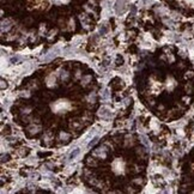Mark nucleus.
Wrapping results in <instances>:
<instances>
[{"mask_svg":"<svg viewBox=\"0 0 194 194\" xmlns=\"http://www.w3.org/2000/svg\"><path fill=\"white\" fill-rule=\"evenodd\" d=\"M141 139H143V143H144L145 145H147V138H146L145 135H143V137H141Z\"/></svg>","mask_w":194,"mask_h":194,"instance_id":"nucleus-5","label":"nucleus"},{"mask_svg":"<svg viewBox=\"0 0 194 194\" xmlns=\"http://www.w3.org/2000/svg\"><path fill=\"white\" fill-rule=\"evenodd\" d=\"M125 5V0H121V6H124ZM116 6H120V0L118 1V4H116ZM118 8V12H120V10H119V7H116Z\"/></svg>","mask_w":194,"mask_h":194,"instance_id":"nucleus-4","label":"nucleus"},{"mask_svg":"<svg viewBox=\"0 0 194 194\" xmlns=\"http://www.w3.org/2000/svg\"><path fill=\"white\" fill-rule=\"evenodd\" d=\"M52 108H53V110H54L55 113H64V112L68 110V109L71 108V105H70V103H68L67 101L60 99V101L55 102V103L52 105Z\"/></svg>","mask_w":194,"mask_h":194,"instance_id":"nucleus-1","label":"nucleus"},{"mask_svg":"<svg viewBox=\"0 0 194 194\" xmlns=\"http://www.w3.org/2000/svg\"><path fill=\"white\" fill-rule=\"evenodd\" d=\"M78 154H79V150H74V151H73V152H72V154L70 155V158H71V160L76 158V157L78 156Z\"/></svg>","mask_w":194,"mask_h":194,"instance_id":"nucleus-3","label":"nucleus"},{"mask_svg":"<svg viewBox=\"0 0 194 194\" xmlns=\"http://www.w3.org/2000/svg\"><path fill=\"white\" fill-rule=\"evenodd\" d=\"M113 169L116 174H124V169H125V164L121 161H115L113 163Z\"/></svg>","mask_w":194,"mask_h":194,"instance_id":"nucleus-2","label":"nucleus"},{"mask_svg":"<svg viewBox=\"0 0 194 194\" xmlns=\"http://www.w3.org/2000/svg\"><path fill=\"white\" fill-rule=\"evenodd\" d=\"M96 141H97V138H95V139H94V140H92V141H91V143L89 144V146H91V145H94V144H95Z\"/></svg>","mask_w":194,"mask_h":194,"instance_id":"nucleus-6","label":"nucleus"}]
</instances>
